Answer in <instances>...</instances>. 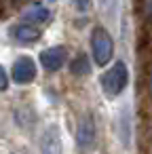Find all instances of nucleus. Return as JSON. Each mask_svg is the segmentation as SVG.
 <instances>
[{
    "instance_id": "nucleus-1",
    "label": "nucleus",
    "mask_w": 152,
    "mask_h": 154,
    "mask_svg": "<svg viewBox=\"0 0 152 154\" xmlns=\"http://www.w3.org/2000/svg\"><path fill=\"white\" fill-rule=\"evenodd\" d=\"M91 51H93V59L97 66H106L110 63L112 55H114V40L112 36L104 30V28H95L91 32Z\"/></svg>"
},
{
    "instance_id": "nucleus-2",
    "label": "nucleus",
    "mask_w": 152,
    "mask_h": 154,
    "mask_svg": "<svg viewBox=\"0 0 152 154\" xmlns=\"http://www.w3.org/2000/svg\"><path fill=\"white\" fill-rule=\"evenodd\" d=\"M127 82H129V70H127V66H125L123 61H116V63L101 76V87H104V91H106L110 97L120 95V93L125 91Z\"/></svg>"
},
{
    "instance_id": "nucleus-3",
    "label": "nucleus",
    "mask_w": 152,
    "mask_h": 154,
    "mask_svg": "<svg viewBox=\"0 0 152 154\" xmlns=\"http://www.w3.org/2000/svg\"><path fill=\"white\" fill-rule=\"evenodd\" d=\"M36 78V63L32 57H19L13 66V80L17 85H28Z\"/></svg>"
},
{
    "instance_id": "nucleus-4",
    "label": "nucleus",
    "mask_w": 152,
    "mask_h": 154,
    "mask_svg": "<svg viewBox=\"0 0 152 154\" xmlns=\"http://www.w3.org/2000/svg\"><path fill=\"white\" fill-rule=\"evenodd\" d=\"M66 59H68L66 47H51V49H47V51L40 53V63L49 72H57L66 63Z\"/></svg>"
},
{
    "instance_id": "nucleus-5",
    "label": "nucleus",
    "mask_w": 152,
    "mask_h": 154,
    "mask_svg": "<svg viewBox=\"0 0 152 154\" xmlns=\"http://www.w3.org/2000/svg\"><path fill=\"white\" fill-rule=\"evenodd\" d=\"M76 141H78L80 148H89V146H93V141H95V125H93V118H91L89 114L82 116L80 122H78Z\"/></svg>"
},
{
    "instance_id": "nucleus-6",
    "label": "nucleus",
    "mask_w": 152,
    "mask_h": 154,
    "mask_svg": "<svg viewBox=\"0 0 152 154\" xmlns=\"http://www.w3.org/2000/svg\"><path fill=\"white\" fill-rule=\"evenodd\" d=\"M42 154H61V139H59L57 127L47 129L42 137Z\"/></svg>"
},
{
    "instance_id": "nucleus-7",
    "label": "nucleus",
    "mask_w": 152,
    "mask_h": 154,
    "mask_svg": "<svg viewBox=\"0 0 152 154\" xmlns=\"http://www.w3.org/2000/svg\"><path fill=\"white\" fill-rule=\"evenodd\" d=\"M40 30L36 28V26H32V23H23V26H17L15 30H13V36L19 40V42H36L38 38H40Z\"/></svg>"
},
{
    "instance_id": "nucleus-8",
    "label": "nucleus",
    "mask_w": 152,
    "mask_h": 154,
    "mask_svg": "<svg viewBox=\"0 0 152 154\" xmlns=\"http://www.w3.org/2000/svg\"><path fill=\"white\" fill-rule=\"evenodd\" d=\"M70 70H72L74 76H87L91 72V63H89L87 55H76L74 61L70 63Z\"/></svg>"
},
{
    "instance_id": "nucleus-9",
    "label": "nucleus",
    "mask_w": 152,
    "mask_h": 154,
    "mask_svg": "<svg viewBox=\"0 0 152 154\" xmlns=\"http://www.w3.org/2000/svg\"><path fill=\"white\" fill-rule=\"evenodd\" d=\"M23 17H26L28 21H32V26H36L38 21H47V19H49V11H47L45 7H32V9L26 11Z\"/></svg>"
},
{
    "instance_id": "nucleus-10",
    "label": "nucleus",
    "mask_w": 152,
    "mask_h": 154,
    "mask_svg": "<svg viewBox=\"0 0 152 154\" xmlns=\"http://www.w3.org/2000/svg\"><path fill=\"white\" fill-rule=\"evenodd\" d=\"M116 7H118V0H99V9L110 17L116 13Z\"/></svg>"
},
{
    "instance_id": "nucleus-11",
    "label": "nucleus",
    "mask_w": 152,
    "mask_h": 154,
    "mask_svg": "<svg viewBox=\"0 0 152 154\" xmlns=\"http://www.w3.org/2000/svg\"><path fill=\"white\" fill-rule=\"evenodd\" d=\"M9 87V76H7V72L0 68V91H5Z\"/></svg>"
},
{
    "instance_id": "nucleus-12",
    "label": "nucleus",
    "mask_w": 152,
    "mask_h": 154,
    "mask_svg": "<svg viewBox=\"0 0 152 154\" xmlns=\"http://www.w3.org/2000/svg\"><path fill=\"white\" fill-rule=\"evenodd\" d=\"M72 2H74V7H76L78 11H85L87 5H89V0H72Z\"/></svg>"
},
{
    "instance_id": "nucleus-13",
    "label": "nucleus",
    "mask_w": 152,
    "mask_h": 154,
    "mask_svg": "<svg viewBox=\"0 0 152 154\" xmlns=\"http://www.w3.org/2000/svg\"><path fill=\"white\" fill-rule=\"evenodd\" d=\"M148 89H150V93H152V72H150V78H148Z\"/></svg>"
}]
</instances>
